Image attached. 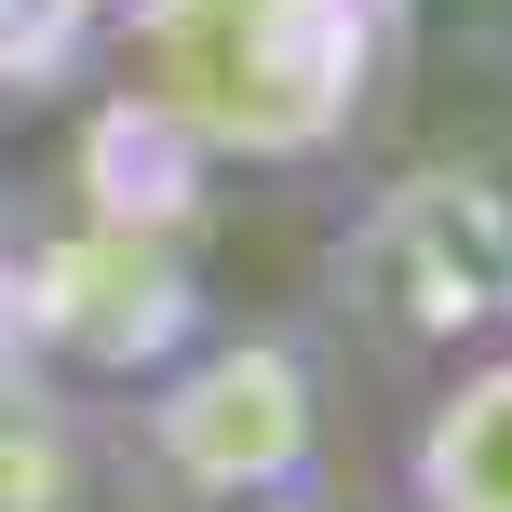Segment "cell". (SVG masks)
I'll return each mask as SVG.
<instances>
[{
  "label": "cell",
  "instance_id": "1",
  "mask_svg": "<svg viewBox=\"0 0 512 512\" xmlns=\"http://www.w3.org/2000/svg\"><path fill=\"white\" fill-rule=\"evenodd\" d=\"M108 81H135L216 176H337L418 81V0H135Z\"/></svg>",
  "mask_w": 512,
  "mask_h": 512
},
{
  "label": "cell",
  "instance_id": "2",
  "mask_svg": "<svg viewBox=\"0 0 512 512\" xmlns=\"http://www.w3.org/2000/svg\"><path fill=\"white\" fill-rule=\"evenodd\" d=\"M310 310L391 378H445V364L512 337V149H405L337 203L310 256Z\"/></svg>",
  "mask_w": 512,
  "mask_h": 512
},
{
  "label": "cell",
  "instance_id": "3",
  "mask_svg": "<svg viewBox=\"0 0 512 512\" xmlns=\"http://www.w3.org/2000/svg\"><path fill=\"white\" fill-rule=\"evenodd\" d=\"M122 445V499L149 512H230L270 486H324L337 472V378L324 324H203L162 378L108 405Z\"/></svg>",
  "mask_w": 512,
  "mask_h": 512
},
{
  "label": "cell",
  "instance_id": "4",
  "mask_svg": "<svg viewBox=\"0 0 512 512\" xmlns=\"http://www.w3.org/2000/svg\"><path fill=\"white\" fill-rule=\"evenodd\" d=\"M216 324L203 230H149V216H27V243L0 256V351L54 364L68 391L122 405L135 378L189 351Z\"/></svg>",
  "mask_w": 512,
  "mask_h": 512
},
{
  "label": "cell",
  "instance_id": "5",
  "mask_svg": "<svg viewBox=\"0 0 512 512\" xmlns=\"http://www.w3.org/2000/svg\"><path fill=\"white\" fill-rule=\"evenodd\" d=\"M391 512H512V337L418 378L391 432Z\"/></svg>",
  "mask_w": 512,
  "mask_h": 512
},
{
  "label": "cell",
  "instance_id": "6",
  "mask_svg": "<svg viewBox=\"0 0 512 512\" xmlns=\"http://www.w3.org/2000/svg\"><path fill=\"white\" fill-rule=\"evenodd\" d=\"M108 499H122L108 405L68 391L54 364L0 351V512H108Z\"/></svg>",
  "mask_w": 512,
  "mask_h": 512
},
{
  "label": "cell",
  "instance_id": "7",
  "mask_svg": "<svg viewBox=\"0 0 512 512\" xmlns=\"http://www.w3.org/2000/svg\"><path fill=\"white\" fill-rule=\"evenodd\" d=\"M230 512H351L337 486H270V499H230Z\"/></svg>",
  "mask_w": 512,
  "mask_h": 512
},
{
  "label": "cell",
  "instance_id": "8",
  "mask_svg": "<svg viewBox=\"0 0 512 512\" xmlns=\"http://www.w3.org/2000/svg\"><path fill=\"white\" fill-rule=\"evenodd\" d=\"M14 243H27V176L0 162V256H14Z\"/></svg>",
  "mask_w": 512,
  "mask_h": 512
}]
</instances>
